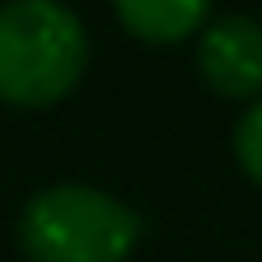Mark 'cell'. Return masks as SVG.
<instances>
[{"mask_svg":"<svg viewBox=\"0 0 262 262\" xmlns=\"http://www.w3.org/2000/svg\"><path fill=\"white\" fill-rule=\"evenodd\" d=\"M196 71L220 98H262V24L248 14L215 19L196 42Z\"/></svg>","mask_w":262,"mask_h":262,"instance_id":"3","label":"cell"},{"mask_svg":"<svg viewBox=\"0 0 262 262\" xmlns=\"http://www.w3.org/2000/svg\"><path fill=\"white\" fill-rule=\"evenodd\" d=\"M141 234L145 220L126 202L84 183L42 187L19 215V248L28 262H131Z\"/></svg>","mask_w":262,"mask_h":262,"instance_id":"2","label":"cell"},{"mask_svg":"<svg viewBox=\"0 0 262 262\" xmlns=\"http://www.w3.org/2000/svg\"><path fill=\"white\" fill-rule=\"evenodd\" d=\"M234 159H239V169L262 187V98H253V108L234 126Z\"/></svg>","mask_w":262,"mask_h":262,"instance_id":"5","label":"cell"},{"mask_svg":"<svg viewBox=\"0 0 262 262\" xmlns=\"http://www.w3.org/2000/svg\"><path fill=\"white\" fill-rule=\"evenodd\" d=\"M89 33L61 0L0 5V103L52 108L84 80Z\"/></svg>","mask_w":262,"mask_h":262,"instance_id":"1","label":"cell"},{"mask_svg":"<svg viewBox=\"0 0 262 262\" xmlns=\"http://www.w3.org/2000/svg\"><path fill=\"white\" fill-rule=\"evenodd\" d=\"M113 10L131 38L150 47H173L206 24L211 0H113Z\"/></svg>","mask_w":262,"mask_h":262,"instance_id":"4","label":"cell"}]
</instances>
